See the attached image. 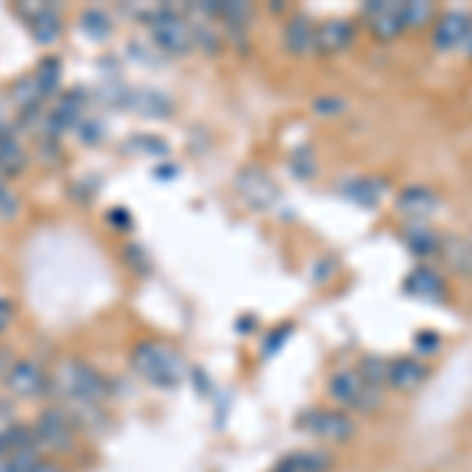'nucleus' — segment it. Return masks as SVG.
<instances>
[{
  "mask_svg": "<svg viewBox=\"0 0 472 472\" xmlns=\"http://www.w3.org/2000/svg\"><path fill=\"white\" fill-rule=\"evenodd\" d=\"M441 208V198L437 192H431L429 186H406V190L397 196V212L403 218H413V221H425Z\"/></svg>",
  "mask_w": 472,
  "mask_h": 472,
  "instance_id": "11",
  "label": "nucleus"
},
{
  "mask_svg": "<svg viewBox=\"0 0 472 472\" xmlns=\"http://www.w3.org/2000/svg\"><path fill=\"white\" fill-rule=\"evenodd\" d=\"M287 337H290V328H281V334H275V337L268 340V346L261 350V356H265V360H271V356H275V350H281Z\"/></svg>",
  "mask_w": 472,
  "mask_h": 472,
  "instance_id": "28",
  "label": "nucleus"
},
{
  "mask_svg": "<svg viewBox=\"0 0 472 472\" xmlns=\"http://www.w3.org/2000/svg\"><path fill=\"white\" fill-rule=\"evenodd\" d=\"M133 368L151 388L174 391L183 381V356L161 340H139L133 346Z\"/></svg>",
  "mask_w": 472,
  "mask_h": 472,
  "instance_id": "2",
  "label": "nucleus"
},
{
  "mask_svg": "<svg viewBox=\"0 0 472 472\" xmlns=\"http://www.w3.org/2000/svg\"><path fill=\"white\" fill-rule=\"evenodd\" d=\"M4 139H10V129L4 127V123H0V142H4Z\"/></svg>",
  "mask_w": 472,
  "mask_h": 472,
  "instance_id": "34",
  "label": "nucleus"
},
{
  "mask_svg": "<svg viewBox=\"0 0 472 472\" xmlns=\"http://www.w3.org/2000/svg\"><path fill=\"white\" fill-rule=\"evenodd\" d=\"M32 435H35L38 451L64 453L76 445V422H73V416L66 413L64 406H50L35 419Z\"/></svg>",
  "mask_w": 472,
  "mask_h": 472,
  "instance_id": "5",
  "label": "nucleus"
},
{
  "mask_svg": "<svg viewBox=\"0 0 472 472\" xmlns=\"http://www.w3.org/2000/svg\"><path fill=\"white\" fill-rule=\"evenodd\" d=\"M366 19L372 35L381 38V42H391L403 32V4L397 0H378V4H366Z\"/></svg>",
  "mask_w": 472,
  "mask_h": 472,
  "instance_id": "8",
  "label": "nucleus"
},
{
  "mask_svg": "<svg viewBox=\"0 0 472 472\" xmlns=\"http://www.w3.org/2000/svg\"><path fill=\"white\" fill-rule=\"evenodd\" d=\"M340 192H344L350 202L362 205V208H375V205L384 198V192H388V183H384V180H375V176H360V180H346V183L340 186Z\"/></svg>",
  "mask_w": 472,
  "mask_h": 472,
  "instance_id": "15",
  "label": "nucleus"
},
{
  "mask_svg": "<svg viewBox=\"0 0 472 472\" xmlns=\"http://www.w3.org/2000/svg\"><path fill=\"white\" fill-rule=\"evenodd\" d=\"M82 28L89 38H107L111 35V19H107V13H101L98 7H89L82 13Z\"/></svg>",
  "mask_w": 472,
  "mask_h": 472,
  "instance_id": "23",
  "label": "nucleus"
},
{
  "mask_svg": "<svg viewBox=\"0 0 472 472\" xmlns=\"http://www.w3.org/2000/svg\"><path fill=\"white\" fill-rule=\"evenodd\" d=\"M123 149H129L133 155H145V158H161L167 155V145H164L161 139H155V135H135V139H129Z\"/></svg>",
  "mask_w": 472,
  "mask_h": 472,
  "instance_id": "24",
  "label": "nucleus"
},
{
  "mask_svg": "<svg viewBox=\"0 0 472 472\" xmlns=\"http://www.w3.org/2000/svg\"><path fill=\"white\" fill-rule=\"evenodd\" d=\"M469 26H472L469 13H463V10H451V13H445L441 19H437L435 32H431V42H435V48L441 50V54H451L453 48H463Z\"/></svg>",
  "mask_w": 472,
  "mask_h": 472,
  "instance_id": "9",
  "label": "nucleus"
},
{
  "mask_svg": "<svg viewBox=\"0 0 472 472\" xmlns=\"http://www.w3.org/2000/svg\"><path fill=\"white\" fill-rule=\"evenodd\" d=\"M328 394L346 409L356 413H375L381 406V391L372 388L356 368H340L328 378Z\"/></svg>",
  "mask_w": 472,
  "mask_h": 472,
  "instance_id": "4",
  "label": "nucleus"
},
{
  "mask_svg": "<svg viewBox=\"0 0 472 472\" xmlns=\"http://www.w3.org/2000/svg\"><path fill=\"white\" fill-rule=\"evenodd\" d=\"M10 372V360H7V352H0V378H7Z\"/></svg>",
  "mask_w": 472,
  "mask_h": 472,
  "instance_id": "31",
  "label": "nucleus"
},
{
  "mask_svg": "<svg viewBox=\"0 0 472 472\" xmlns=\"http://www.w3.org/2000/svg\"><path fill=\"white\" fill-rule=\"evenodd\" d=\"M356 42V26L350 19H328L315 26V50L318 54H344Z\"/></svg>",
  "mask_w": 472,
  "mask_h": 472,
  "instance_id": "10",
  "label": "nucleus"
},
{
  "mask_svg": "<svg viewBox=\"0 0 472 472\" xmlns=\"http://www.w3.org/2000/svg\"><path fill=\"white\" fill-rule=\"evenodd\" d=\"M22 167H26V155H22L19 142L10 135V139L0 142V174H19Z\"/></svg>",
  "mask_w": 472,
  "mask_h": 472,
  "instance_id": "19",
  "label": "nucleus"
},
{
  "mask_svg": "<svg viewBox=\"0 0 472 472\" xmlns=\"http://www.w3.org/2000/svg\"><path fill=\"white\" fill-rule=\"evenodd\" d=\"M315 111L318 113H340V111H346V104L340 98H318L315 101Z\"/></svg>",
  "mask_w": 472,
  "mask_h": 472,
  "instance_id": "27",
  "label": "nucleus"
},
{
  "mask_svg": "<svg viewBox=\"0 0 472 472\" xmlns=\"http://www.w3.org/2000/svg\"><path fill=\"white\" fill-rule=\"evenodd\" d=\"M145 19H149V28H151V38H155V44L161 50H167L170 57H183V54H190V50H192V44H196L192 26L183 19V16L176 13V10L158 7V10H151Z\"/></svg>",
  "mask_w": 472,
  "mask_h": 472,
  "instance_id": "3",
  "label": "nucleus"
},
{
  "mask_svg": "<svg viewBox=\"0 0 472 472\" xmlns=\"http://www.w3.org/2000/svg\"><path fill=\"white\" fill-rule=\"evenodd\" d=\"M416 346H419V350H425V346H429V350H435L437 337H435V334H422V337H416Z\"/></svg>",
  "mask_w": 472,
  "mask_h": 472,
  "instance_id": "30",
  "label": "nucleus"
},
{
  "mask_svg": "<svg viewBox=\"0 0 472 472\" xmlns=\"http://www.w3.org/2000/svg\"><path fill=\"white\" fill-rule=\"evenodd\" d=\"M7 391L13 397H22V400H35V397L48 394L50 391V378L42 368V362L35 360H19L10 366L7 378H4Z\"/></svg>",
  "mask_w": 472,
  "mask_h": 472,
  "instance_id": "7",
  "label": "nucleus"
},
{
  "mask_svg": "<svg viewBox=\"0 0 472 472\" xmlns=\"http://www.w3.org/2000/svg\"><path fill=\"white\" fill-rule=\"evenodd\" d=\"M388 366H391V362L381 360V356H366V360L360 362V368H356V372H360L362 378L372 384V388L381 391L384 384H388Z\"/></svg>",
  "mask_w": 472,
  "mask_h": 472,
  "instance_id": "20",
  "label": "nucleus"
},
{
  "mask_svg": "<svg viewBox=\"0 0 472 472\" xmlns=\"http://www.w3.org/2000/svg\"><path fill=\"white\" fill-rule=\"evenodd\" d=\"M10 318H13V306H10V299H0V334L7 331Z\"/></svg>",
  "mask_w": 472,
  "mask_h": 472,
  "instance_id": "29",
  "label": "nucleus"
},
{
  "mask_svg": "<svg viewBox=\"0 0 472 472\" xmlns=\"http://www.w3.org/2000/svg\"><path fill=\"white\" fill-rule=\"evenodd\" d=\"M469 246H472V236H469Z\"/></svg>",
  "mask_w": 472,
  "mask_h": 472,
  "instance_id": "36",
  "label": "nucleus"
},
{
  "mask_svg": "<svg viewBox=\"0 0 472 472\" xmlns=\"http://www.w3.org/2000/svg\"><path fill=\"white\" fill-rule=\"evenodd\" d=\"M447 249V261L453 265V271L460 275H472V246L469 240H451V243H441Z\"/></svg>",
  "mask_w": 472,
  "mask_h": 472,
  "instance_id": "21",
  "label": "nucleus"
},
{
  "mask_svg": "<svg viewBox=\"0 0 472 472\" xmlns=\"http://www.w3.org/2000/svg\"><path fill=\"white\" fill-rule=\"evenodd\" d=\"M403 290H406L409 297L425 299V303H441V299H445V281L431 268L409 271V277L403 281Z\"/></svg>",
  "mask_w": 472,
  "mask_h": 472,
  "instance_id": "14",
  "label": "nucleus"
},
{
  "mask_svg": "<svg viewBox=\"0 0 472 472\" xmlns=\"http://www.w3.org/2000/svg\"><path fill=\"white\" fill-rule=\"evenodd\" d=\"M429 381V368L419 360H391L388 366V388L394 391H419Z\"/></svg>",
  "mask_w": 472,
  "mask_h": 472,
  "instance_id": "12",
  "label": "nucleus"
},
{
  "mask_svg": "<svg viewBox=\"0 0 472 472\" xmlns=\"http://www.w3.org/2000/svg\"><path fill=\"white\" fill-rule=\"evenodd\" d=\"M28 26H32V38H35L38 44H50L60 38V16L50 7L28 10Z\"/></svg>",
  "mask_w": 472,
  "mask_h": 472,
  "instance_id": "18",
  "label": "nucleus"
},
{
  "mask_svg": "<svg viewBox=\"0 0 472 472\" xmlns=\"http://www.w3.org/2000/svg\"><path fill=\"white\" fill-rule=\"evenodd\" d=\"M431 16H435V7L425 4V0H409V4H403V28L429 26Z\"/></svg>",
  "mask_w": 472,
  "mask_h": 472,
  "instance_id": "22",
  "label": "nucleus"
},
{
  "mask_svg": "<svg viewBox=\"0 0 472 472\" xmlns=\"http://www.w3.org/2000/svg\"><path fill=\"white\" fill-rule=\"evenodd\" d=\"M297 425L299 431L321 437V441H350L352 431H356V422L346 413H340V409H321V406L299 413Z\"/></svg>",
  "mask_w": 472,
  "mask_h": 472,
  "instance_id": "6",
  "label": "nucleus"
},
{
  "mask_svg": "<svg viewBox=\"0 0 472 472\" xmlns=\"http://www.w3.org/2000/svg\"><path fill=\"white\" fill-rule=\"evenodd\" d=\"M50 391L64 400V409L73 416L76 429L101 419V406L107 400V381L98 368L89 366L85 360L60 362L54 378H50Z\"/></svg>",
  "mask_w": 472,
  "mask_h": 472,
  "instance_id": "1",
  "label": "nucleus"
},
{
  "mask_svg": "<svg viewBox=\"0 0 472 472\" xmlns=\"http://www.w3.org/2000/svg\"><path fill=\"white\" fill-rule=\"evenodd\" d=\"M463 50L472 57V26H469V32H466V42H463Z\"/></svg>",
  "mask_w": 472,
  "mask_h": 472,
  "instance_id": "33",
  "label": "nucleus"
},
{
  "mask_svg": "<svg viewBox=\"0 0 472 472\" xmlns=\"http://www.w3.org/2000/svg\"><path fill=\"white\" fill-rule=\"evenodd\" d=\"M403 243L419 259H429V255H435L441 249V236L429 224H422V221H413V224L403 227Z\"/></svg>",
  "mask_w": 472,
  "mask_h": 472,
  "instance_id": "16",
  "label": "nucleus"
},
{
  "mask_svg": "<svg viewBox=\"0 0 472 472\" xmlns=\"http://www.w3.org/2000/svg\"><path fill=\"white\" fill-rule=\"evenodd\" d=\"M334 466L331 453L324 451H303V453H287L275 472H328Z\"/></svg>",
  "mask_w": 472,
  "mask_h": 472,
  "instance_id": "17",
  "label": "nucleus"
},
{
  "mask_svg": "<svg viewBox=\"0 0 472 472\" xmlns=\"http://www.w3.org/2000/svg\"><path fill=\"white\" fill-rule=\"evenodd\" d=\"M16 214H19V196H16L10 186H4V190H0V218L13 221Z\"/></svg>",
  "mask_w": 472,
  "mask_h": 472,
  "instance_id": "25",
  "label": "nucleus"
},
{
  "mask_svg": "<svg viewBox=\"0 0 472 472\" xmlns=\"http://www.w3.org/2000/svg\"><path fill=\"white\" fill-rule=\"evenodd\" d=\"M32 472H60V466H54V463H38Z\"/></svg>",
  "mask_w": 472,
  "mask_h": 472,
  "instance_id": "32",
  "label": "nucleus"
},
{
  "mask_svg": "<svg viewBox=\"0 0 472 472\" xmlns=\"http://www.w3.org/2000/svg\"><path fill=\"white\" fill-rule=\"evenodd\" d=\"M293 174H297V176H303V180H306V176H312V174H315V161H312V155H309V151H303V149H299L297 155H293Z\"/></svg>",
  "mask_w": 472,
  "mask_h": 472,
  "instance_id": "26",
  "label": "nucleus"
},
{
  "mask_svg": "<svg viewBox=\"0 0 472 472\" xmlns=\"http://www.w3.org/2000/svg\"><path fill=\"white\" fill-rule=\"evenodd\" d=\"M283 44H287L290 54L297 57H312L315 50V22L306 19V16H293V19L283 26Z\"/></svg>",
  "mask_w": 472,
  "mask_h": 472,
  "instance_id": "13",
  "label": "nucleus"
},
{
  "mask_svg": "<svg viewBox=\"0 0 472 472\" xmlns=\"http://www.w3.org/2000/svg\"><path fill=\"white\" fill-rule=\"evenodd\" d=\"M4 186H7V180H4V174H0V190H4Z\"/></svg>",
  "mask_w": 472,
  "mask_h": 472,
  "instance_id": "35",
  "label": "nucleus"
}]
</instances>
